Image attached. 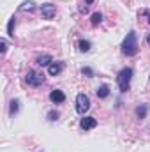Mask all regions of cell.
<instances>
[{
  "label": "cell",
  "mask_w": 150,
  "mask_h": 152,
  "mask_svg": "<svg viewBox=\"0 0 150 152\" xmlns=\"http://www.w3.org/2000/svg\"><path fill=\"white\" fill-rule=\"evenodd\" d=\"M122 51L127 55V57H133V55H136L138 53V41H136V34L131 30L125 39H124V42H122Z\"/></svg>",
  "instance_id": "6da1fadb"
},
{
  "label": "cell",
  "mask_w": 150,
  "mask_h": 152,
  "mask_svg": "<svg viewBox=\"0 0 150 152\" xmlns=\"http://www.w3.org/2000/svg\"><path fill=\"white\" fill-rule=\"evenodd\" d=\"M131 78H133V69H131V67H125V69H122V71L118 73L117 83H118V87H120V92H127V90H129Z\"/></svg>",
  "instance_id": "7a4b0ae2"
},
{
  "label": "cell",
  "mask_w": 150,
  "mask_h": 152,
  "mask_svg": "<svg viewBox=\"0 0 150 152\" xmlns=\"http://www.w3.org/2000/svg\"><path fill=\"white\" fill-rule=\"evenodd\" d=\"M88 108H90V99H88V96L78 94V97H76V112L81 113V115H85L88 112Z\"/></svg>",
  "instance_id": "3957f363"
},
{
  "label": "cell",
  "mask_w": 150,
  "mask_h": 152,
  "mask_svg": "<svg viewBox=\"0 0 150 152\" xmlns=\"http://www.w3.org/2000/svg\"><path fill=\"white\" fill-rule=\"evenodd\" d=\"M25 81L30 85V87H39L44 83V76L41 73H36V71H28L27 76H25Z\"/></svg>",
  "instance_id": "277c9868"
},
{
  "label": "cell",
  "mask_w": 150,
  "mask_h": 152,
  "mask_svg": "<svg viewBox=\"0 0 150 152\" xmlns=\"http://www.w3.org/2000/svg\"><path fill=\"white\" fill-rule=\"evenodd\" d=\"M41 14L44 20H53L55 14H57V7L53 4H42L41 5Z\"/></svg>",
  "instance_id": "5b68a950"
},
{
  "label": "cell",
  "mask_w": 150,
  "mask_h": 152,
  "mask_svg": "<svg viewBox=\"0 0 150 152\" xmlns=\"http://www.w3.org/2000/svg\"><path fill=\"white\" fill-rule=\"evenodd\" d=\"M50 99H51V103H55V104H60V103H64V101H66V94H64L62 90H51V94H50Z\"/></svg>",
  "instance_id": "8992f818"
},
{
  "label": "cell",
  "mask_w": 150,
  "mask_h": 152,
  "mask_svg": "<svg viewBox=\"0 0 150 152\" xmlns=\"http://www.w3.org/2000/svg\"><path fill=\"white\" fill-rule=\"evenodd\" d=\"M48 71H50V75L51 76L60 75V73L64 71V62H51V64L48 66Z\"/></svg>",
  "instance_id": "52a82bcc"
},
{
  "label": "cell",
  "mask_w": 150,
  "mask_h": 152,
  "mask_svg": "<svg viewBox=\"0 0 150 152\" xmlns=\"http://www.w3.org/2000/svg\"><path fill=\"white\" fill-rule=\"evenodd\" d=\"M79 126H81V129H94L97 126V120L94 117H85V118H81Z\"/></svg>",
  "instance_id": "ba28073f"
},
{
  "label": "cell",
  "mask_w": 150,
  "mask_h": 152,
  "mask_svg": "<svg viewBox=\"0 0 150 152\" xmlns=\"http://www.w3.org/2000/svg\"><path fill=\"white\" fill-rule=\"evenodd\" d=\"M37 64L42 66V67H44V66H50V64H51V57H50V55H41V57H37Z\"/></svg>",
  "instance_id": "9c48e42d"
},
{
  "label": "cell",
  "mask_w": 150,
  "mask_h": 152,
  "mask_svg": "<svg viewBox=\"0 0 150 152\" xmlns=\"http://www.w3.org/2000/svg\"><path fill=\"white\" fill-rule=\"evenodd\" d=\"M97 97H108V94H110V88H108V85H101L97 90Z\"/></svg>",
  "instance_id": "30bf717a"
},
{
  "label": "cell",
  "mask_w": 150,
  "mask_h": 152,
  "mask_svg": "<svg viewBox=\"0 0 150 152\" xmlns=\"http://www.w3.org/2000/svg\"><path fill=\"white\" fill-rule=\"evenodd\" d=\"M78 46H79V51H83V53H85V51H88V50H90V46H92V44H90V41H79V44H78Z\"/></svg>",
  "instance_id": "8fae6325"
},
{
  "label": "cell",
  "mask_w": 150,
  "mask_h": 152,
  "mask_svg": "<svg viewBox=\"0 0 150 152\" xmlns=\"http://www.w3.org/2000/svg\"><path fill=\"white\" fill-rule=\"evenodd\" d=\"M147 110H149V108H147V104H141V106H138V108H136V115H138L140 118H143V117L147 115Z\"/></svg>",
  "instance_id": "7c38bea8"
},
{
  "label": "cell",
  "mask_w": 150,
  "mask_h": 152,
  "mask_svg": "<svg viewBox=\"0 0 150 152\" xmlns=\"http://www.w3.org/2000/svg\"><path fill=\"white\" fill-rule=\"evenodd\" d=\"M103 21V14L101 12H94L92 14V25H99Z\"/></svg>",
  "instance_id": "4fadbf2b"
},
{
  "label": "cell",
  "mask_w": 150,
  "mask_h": 152,
  "mask_svg": "<svg viewBox=\"0 0 150 152\" xmlns=\"http://www.w3.org/2000/svg\"><path fill=\"white\" fill-rule=\"evenodd\" d=\"M14 25H16V20L11 18V20H9V25H7V34H9V36H14Z\"/></svg>",
  "instance_id": "5bb4252c"
},
{
  "label": "cell",
  "mask_w": 150,
  "mask_h": 152,
  "mask_svg": "<svg viewBox=\"0 0 150 152\" xmlns=\"http://www.w3.org/2000/svg\"><path fill=\"white\" fill-rule=\"evenodd\" d=\"M18 108H20V103H18L16 99H14V101H11V110H9V112H11V115L18 113Z\"/></svg>",
  "instance_id": "9a60e30c"
},
{
  "label": "cell",
  "mask_w": 150,
  "mask_h": 152,
  "mask_svg": "<svg viewBox=\"0 0 150 152\" xmlns=\"http://www.w3.org/2000/svg\"><path fill=\"white\" fill-rule=\"evenodd\" d=\"M20 9H21V11H27V9H28V11H34V2H32V0H28V2H25Z\"/></svg>",
  "instance_id": "2e32d148"
},
{
  "label": "cell",
  "mask_w": 150,
  "mask_h": 152,
  "mask_svg": "<svg viewBox=\"0 0 150 152\" xmlns=\"http://www.w3.org/2000/svg\"><path fill=\"white\" fill-rule=\"evenodd\" d=\"M81 73H83V75H85V76H88V78H90V76L94 75V73H92V69H90V67H83V69H81Z\"/></svg>",
  "instance_id": "e0dca14e"
},
{
  "label": "cell",
  "mask_w": 150,
  "mask_h": 152,
  "mask_svg": "<svg viewBox=\"0 0 150 152\" xmlns=\"http://www.w3.org/2000/svg\"><path fill=\"white\" fill-rule=\"evenodd\" d=\"M0 46H2V48H0V50H2V53H5V51H7V42H5V39H2V41H0Z\"/></svg>",
  "instance_id": "ac0fdd59"
},
{
  "label": "cell",
  "mask_w": 150,
  "mask_h": 152,
  "mask_svg": "<svg viewBox=\"0 0 150 152\" xmlns=\"http://www.w3.org/2000/svg\"><path fill=\"white\" fill-rule=\"evenodd\" d=\"M48 117H50V120H57L58 113H57V112H50V113H48Z\"/></svg>",
  "instance_id": "d6986e66"
},
{
  "label": "cell",
  "mask_w": 150,
  "mask_h": 152,
  "mask_svg": "<svg viewBox=\"0 0 150 152\" xmlns=\"http://www.w3.org/2000/svg\"><path fill=\"white\" fill-rule=\"evenodd\" d=\"M140 16H147V21L150 23V11H141V12H140Z\"/></svg>",
  "instance_id": "ffe728a7"
},
{
  "label": "cell",
  "mask_w": 150,
  "mask_h": 152,
  "mask_svg": "<svg viewBox=\"0 0 150 152\" xmlns=\"http://www.w3.org/2000/svg\"><path fill=\"white\" fill-rule=\"evenodd\" d=\"M147 42H149V44H150V34H149V36H147Z\"/></svg>",
  "instance_id": "44dd1931"
},
{
  "label": "cell",
  "mask_w": 150,
  "mask_h": 152,
  "mask_svg": "<svg viewBox=\"0 0 150 152\" xmlns=\"http://www.w3.org/2000/svg\"><path fill=\"white\" fill-rule=\"evenodd\" d=\"M87 2H88V4H92V2H94V0H87Z\"/></svg>",
  "instance_id": "7402d4cb"
}]
</instances>
